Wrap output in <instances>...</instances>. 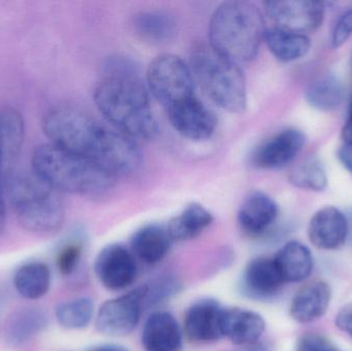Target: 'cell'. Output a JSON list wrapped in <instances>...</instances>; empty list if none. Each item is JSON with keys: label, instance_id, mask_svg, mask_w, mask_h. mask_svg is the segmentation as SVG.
<instances>
[{"label": "cell", "instance_id": "29", "mask_svg": "<svg viewBox=\"0 0 352 351\" xmlns=\"http://www.w3.org/2000/svg\"><path fill=\"white\" fill-rule=\"evenodd\" d=\"M94 315V304L91 299H74L62 303L56 308V319L64 329L80 330L88 327Z\"/></svg>", "mask_w": 352, "mask_h": 351}, {"label": "cell", "instance_id": "36", "mask_svg": "<svg viewBox=\"0 0 352 351\" xmlns=\"http://www.w3.org/2000/svg\"><path fill=\"white\" fill-rule=\"evenodd\" d=\"M338 158L352 174V142H343L338 150Z\"/></svg>", "mask_w": 352, "mask_h": 351}, {"label": "cell", "instance_id": "10", "mask_svg": "<svg viewBox=\"0 0 352 351\" xmlns=\"http://www.w3.org/2000/svg\"><path fill=\"white\" fill-rule=\"evenodd\" d=\"M95 273L107 290L121 291L135 282L138 269L135 257L121 245H109L97 256Z\"/></svg>", "mask_w": 352, "mask_h": 351}, {"label": "cell", "instance_id": "43", "mask_svg": "<svg viewBox=\"0 0 352 351\" xmlns=\"http://www.w3.org/2000/svg\"><path fill=\"white\" fill-rule=\"evenodd\" d=\"M336 351H338V350H336Z\"/></svg>", "mask_w": 352, "mask_h": 351}, {"label": "cell", "instance_id": "37", "mask_svg": "<svg viewBox=\"0 0 352 351\" xmlns=\"http://www.w3.org/2000/svg\"><path fill=\"white\" fill-rule=\"evenodd\" d=\"M88 351H128L125 348L117 344H104V346H95Z\"/></svg>", "mask_w": 352, "mask_h": 351}, {"label": "cell", "instance_id": "27", "mask_svg": "<svg viewBox=\"0 0 352 351\" xmlns=\"http://www.w3.org/2000/svg\"><path fill=\"white\" fill-rule=\"evenodd\" d=\"M135 30L146 43L163 45L173 41L176 34V22L163 10H146L135 18Z\"/></svg>", "mask_w": 352, "mask_h": 351}, {"label": "cell", "instance_id": "32", "mask_svg": "<svg viewBox=\"0 0 352 351\" xmlns=\"http://www.w3.org/2000/svg\"><path fill=\"white\" fill-rule=\"evenodd\" d=\"M352 35V8L339 16L332 32V45L335 49L342 47Z\"/></svg>", "mask_w": 352, "mask_h": 351}, {"label": "cell", "instance_id": "20", "mask_svg": "<svg viewBox=\"0 0 352 351\" xmlns=\"http://www.w3.org/2000/svg\"><path fill=\"white\" fill-rule=\"evenodd\" d=\"M142 342L146 351L179 350L182 331L175 317L166 311L153 313L144 324Z\"/></svg>", "mask_w": 352, "mask_h": 351}, {"label": "cell", "instance_id": "38", "mask_svg": "<svg viewBox=\"0 0 352 351\" xmlns=\"http://www.w3.org/2000/svg\"><path fill=\"white\" fill-rule=\"evenodd\" d=\"M239 351H272V350L268 344L256 342L252 346H243V348Z\"/></svg>", "mask_w": 352, "mask_h": 351}, {"label": "cell", "instance_id": "4", "mask_svg": "<svg viewBox=\"0 0 352 351\" xmlns=\"http://www.w3.org/2000/svg\"><path fill=\"white\" fill-rule=\"evenodd\" d=\"M266 30L264 16L256 4L223 2L211 16L209 45L235 63H245L258 55Z\"/></svg>", "mask_w": 352, "mask_h": 351}, {"label": "cell", "instance_id": "9", "mask_svg": "<svg viewBox=\"0 0 352 351\" xmlns=\"http://www.w3.org/2000/svg\"><path fill=\"white\" fill-rule=\"evenodd\" d=\"M265 10L278 28L305 34L322 26L324 18L322 2L314 0H279L265 2Z\"/></svg>", "mask_w": 352, "mask_h": 351}, {"label": "cell", "instance_id": "26", "mask_svg": "<svg viewBox=\"0 0 352 351\" xmlns=\"http://www.w3.org/2000/svg\"><path fill=\"white\" fill-rule=\"evenodd\" d=\"M212 222V214L204 206L190 203L169 222L167 231L173 241L182 242L198 237Z\"/></svg>", "mask_w": 352, "mask_h": 351}, {"label": "cell", "instance_id": "42", "mask_svg": "<svg viewBox=\"0 0 352 351\" xmlns=\"http://www.w3.org/2000/svg\"><path fill=\"white\" fill-rule=\"evenodd\" d=\"M351 66L352 69V52H351Z\"/></svg>", "mask_w": 352, "mask_h": 351}, {"label": "cell", "instance_id": "6", "mask_svg": "<svg viewBox=\"0 0 352 351\" xmlns=\"http://www.w3.org/2000/svg\"><path fill=\"white\" fill-rule=\"evenodd\" d=\"M190 66L201 88L213 102L229 113L245 111V78L237 63L215 51L210 45L198 43L192 49Z\"/></svg>", "mask_w": 352, "mask_h": 351}, {"label": "cell", "instance_id": "19", "mask_svg": "<svg viewBox=\"0 0 352 351\" xmlns=\"http://www.w3.org/2000/svg\"><path fill=\"white\" fill-rule=\"evenodd\" d=\"M278 216L276 202L263 192H254L244 199L238 212V223L244 232L252 236L264 234Z\"/></svg>", "mask_w": 352, "mask_h": 351}, {"label": "cell", "instance_id": "33", "mask_svg": "<svg viewBox=\"0 0 352 351\" xmlns=\"http://www.w3.org/2000/svg\"><path fill=\"white\" fill-rule=\"evenodd\" d=\"M178 286H179L178 282H175V280H171V278L161 280L154 288L153 286L151 288L148 286V296H146V304L144 305H154L162 302L165 299L169 298V297L175 294L178 291Z\"/></svg>", "mask_w": 352, "mask_h": 351}, {"label": "cell", "instance_id": "8", "mask_svg": "<svg viewBox=\"0 0 352 351\" xmlns=\"http://www.w3.org/2000/svg\"><path fill=\"white\" fill-rule=\"evenodd\" d=\"M148 292V286H138L128 294L107 301L97 313V330L111 337L129 335L140 323Z\"/></svg>", "mask_w": 352, "mask_h": 351}, {"label": "cell", "instance_id": "31", "mask_svg": "<svg viewBox=\"0 0 352 351\" xmlns=\"http://www.w3.org/2000/svg\"><path fill=\"white\" fill-rule=\"evenodd\" d=\"M84 253V245L80 241H69L58 251L56 266L60 274L70 276L78 270Z\"/></svg>", "mask_w": 352, "mask_h": 351}, {"label": "cell", "instance_id": "16", "mask_svg": "<svg viewBox=\"0 0 352 351\" xmlns=\"http://www.w3.org/2000/svg\"><path fill=\"white\" fill-rule=\"evenodd\" d=\"M285 284L274 259L260 257L248 264L240 286L248 298L265 301L274 298Z\"/></svg>", "mask_w": 352, "mask_h": 351}, {"label": "cell", "instance_id": "5", "mask_svg": "<svg viewBox=\"0 0 352 351\" xmlns=\"http://www.w3.org/2000/svg\"><path fill=\"white\" fill-rule=\"evenodd\" d=\"M19 224L37 235H50L61 229L65 218L59 192L34 177L14 175L3 187Z\"/></svg>", "mask_w": 352, "mask_h": 351}, {"label": "cell", "instance_id": "11", "mask_svg": "<svg viewBox=\"0 0 352 351\" xmlns=\"http://www.w3.org/2000/svg\"><path fill=\"white\" fill-rule=\"evenodd\" d=\"M166 111L171 126L186 139L204 141L214 133L217 117L196 96L166 109Z\"/></svg>", "mask_w": 352, "mask_h": 351}, {"label": "cell", "instance_id": "1", "mask_svg": "<svg viewBox=\"0 0 352 351\" xmlns=\"http://www.w3.org/2000/svg\"><path fill=\"white\" fill-rule=\"evenodd\" d=\"M43 128L51 144L93 161L115 177L133 174L142 167V152L131 138L76 107L51 109Z\"/></svg>", "mask_w": 352, "mask_h": 351}, {"label": "cell", "instance_id": "7", "mask_svg": "<svg viewBox=\"0 0 352 351\" xmlns=\"http://www.w3.org/2000/svg\"><path fill=\"white\" fill-rule=\"evenodd\" d=\"M146 82L165 109L196 96L192 70L182 58L173 54H163L153 60L146 71Z\"/></svg>", "mask_w": 352, "mask_h": 351}, {"label": "cell", "instance_id": "39", "mask_svg": "<svg viewBox=\"0 0 352 351\" xmlns=\"http://www.w3.org/2000/svg\"><path fill=\"white\" fill-rule=\"evenodd\" d=\"M4 225H6V206L2 199L1 190H0V236L4 230Z\"/></svg>", "mask_w": 352, "mask_h": 351}, {"label": "cell", "instance_id": "35", "mask_svg": "<svg viewBox=\"0 0 352 351\" xmlns=\"http://www.w3.org/2000/svg\"><path fill=\"white\" fill-rule=\"evenodd\" d=\"M336 326L352 339V304L343 307L336 315Z\"/></svg>", "mask_w": 352, "mask_h": 351}, {"label": "cell", "instance_id": "41", "mask_svg": "<svg viewBox=\"0 0 352 351\" xmlns=\"http://www.w3.org/2000/svg\"><path fill=\"white\" fill-rule=\"evenodd\" d=\"M346 122H349V123H352V97L351 99V102H349V117H347Z\"/></svg>", "mask_w": 352, "mask_h": 351}, {"label": "cell", "instance_id": "13", "mask_svg": "<svg viewBox=\"0 0 352 351\" xmlns=\"http://www.w3.org/2000/svg\"><path fill=\"white\" fill-rule=\"evenodd\" d=\"M305 134L289 128L265 141L254 155V163L263 169H281L292 164L305 146Z\"/></svg>", "mask_w": 352, "mask_h": 351}, {"label": "cell", "instance_id": "40", "mask_svg": "<svg viewBox=\"0 0 352 351\" xmlns=\"http://www.w3.org/2000/svg\"><path fill=\"white\" fill-rule=\"evenodd\" d=\"M347 220H349V236H352V210L347 214Z\"/></svg>", "mask_w": 352, "mask_h": 351}, {"label": "cell", "instance_id": "23", "mask_svg": "<svg viewBox=\"0 0 352 351\" xmlns=\"http://www.w3.org/2000/svg\"><path fill=\"white\" fill-rule=\"evenodd\" d=\"M47 326L45 311L27 307L14 313L6 326V342L12 346H22L43 333Z\"/></svg>", "mask_w": 352, "mask_h": 351}, {"label": "cell", "instance_id": "17", "mask_svg": "<svg viewBox=\"0 0 352 351\" xmlns=\"http://www.w3.org/2000/svg\"><path fill=\"white\" fill-rule=\"evenodd\" d=\"M332 292L322 280H314L302 286L292 301L289 315L299 324H310L324 317L330 306Z\"/></svg>", "mask_w": 352, "mask_h": 351}, {"label": "cell", "instance_id": "15", "mask_svg": "<svg viewBox=\"0 0 352 351\" xmlns=\"http://www.w3.org/2000/svg\"><path fill=\"white\" fill-rule=\"evenodd\" d=\"M223 307L211 299H204L194 303L184 317V333L192 342L219 341L223 338L221 331Z\"/></svg>", "mask_w": 352, "mask_h": 351}, {"label": "cell", "instance_id": "28", "mask_svg": "<svg viewBox=\"0 0 352 351\" xmlns=\"http://www.w3.org/2000/svg\"><path fill=\"white\" fill-rule=\"evenodd\" d=\"M343 95L342 84L334 74H320L308 86L306 100L318 111H333L340 106Z\"/></svg>", "mask_w": 352, "mask_h": 351}, {"label": "cell", "instance_id": "14", "mask_svg": "<svg viewBox=\"0 0 352 351\" xmlns=\"http://www.w3.org/2000/svg\"><path fill=\"white\" fill-rule=\"evenodd\" d=\"M346 214L334 206H326L316 212L308 225V237L314 247L324 251H336L349 239Z\"/></svg>", "mask_w": 352, "mask_h": 351}, {"label": "cell", "instance_id": "21", "mask_svg": "<svg viewBox=\"0 0 352 351\" xmlns=\"http://www.w3.org/2000/svg\"><path fill=\"white\" fill-rule=\"evenodd\" d=\"M273 259L285 284L303 282L314 271V255L309 247L299 241L285 243Z\"/></svg>", "mask_w": 352, "mask_h": 351}, {"label": "cell", "instance_id": "2", "mask_svg": "<svg viewBox=\"0 0 352 351\" xmlns=\"http://www.w3.org/2000/svg\"><path fill=\"white\" fill-rule=\"evenodd\" d=\"M99 111L121 133L136 139H153L158 132L150 97L134 65L111 59L94 93Z\"/></svg>", "mask_w": 352, "mask_h": 351}, {"label": "cell", "instance_id": "12", "mask_svg": "<svg viewBox=\"0 0 352 351\" xmlns=\"http://www.w3.org/2000/svg\"><path fill=\"white\" fill-rule=\"evenodd\" d=\"M24 138L22 113L12 107L0 109V190L14 175V166L22 152Z\"/></svg>", "mask_w": 352, "mask_h": 351}, {"label": "cell", "instance_id": "30", "mask_svg": "<svg viewBox=\"0 0 352 351\" xmlns=\"http://www.w3.org/2000/svg\"><path fill=\"white\" fill-rule=\"evenodd\" d=\"M289 179L296 187L308 191L322 192L328 187L326 170L316 157H309L294 167Z\"/></svg>", "mask_w": 352, "mask_h": 351}, {"label": "cell", "instance_id": "22", "mask_svg": "<svg viewBox=\"0 0 352 351\" xmlns=\"http://www.w3.org/2000/svg\"><path fill=\"white\" fill-rule=\"evenodd\" d=\"M173 239L167 228L159 225L142 227L132 237V253L146 265H155L165 259Z\"/></svg>", "mask_w": 352, "mask_h": 351}, {"label": "cell", "instance_id": "25", "mask_svg": "<svg viewBox=\"0 0 352 351\" xmlns=\"http://www.w3.org/2000/svg\"><path fill=\"white\" fill-rule=\"evenodd\" d=\"M51 270L43 262H30L21 266L14 276V286L18 294L27 300H38L51 288Z\"/></svg>", "mask_w": 352, "mask_h": 351}, {"label": "cell", "instance_id": "18", "mask_svg": "<svg viewBox=\"0 0 352 351\" xmlns=\"http://www.w3.org/2000/svg\"><path fill=\"white\" fill-rule=\"evenodd\" d=\"M266 329L263 317L242 308L223 309L221 331L223 337L239 346H252L260 341Z\"/></svg>", "mask_w": 352, "mask_h": 351}, {"label": "cell", "instance_id": "34", "mask_svg": "<svg viewBox=\"0 0 352 351\" xmlns=\"http://www.w3.org/2000/svg\"><path fill=\"white\" fill-rule=\"evenodd\" d=\"M334 344L318 333H308L300 338L297 344V351H336Z\"/></svg>", "mask_w": 352, "mask_h": 351}, {"label": "cell", "instance_id": "24", "mask_svg": "<svg viewBox=\"0 0 352 351\" xmlns=\"http://www.w3.org/2000/svg\"><path fill=\"white\" fill-rule=\"evenodd\" d=\"M265 41L275 58L283 62H293L307 55L311 41L306 34L283 30L278 27L267 29Z\"/></svg>", "mask_w": 352, "mask_h": 351}, {"label": "cell", "instance_id": "3", "mask_svg": "<svg viewBox=\"0 0 352 351\" xmlns=\"http://www.w3.org/2000/svg\"><path fill=\"white\" fill-rule=\"evenodd\" d=\"M31 163L34 174L56 191L84 197H102L117 179L93 161L51 144L36 148Z\"/></svg>", "mask_w": 352, "mask_h": 351}]
</instances>
